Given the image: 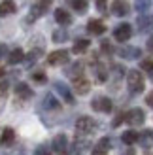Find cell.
<instances>
[{
	"label": "cell",
	"mask_w": 153,
	"mask_h": 155,
	"mask_svg": "<svg viewBox=\"0 0 153 155\" xmlns=\"http://www.w3.org/2000/svg\"><path fill=\"white\" fill-rule=\"evenodd\" d=\"M127 85H129V91L132 95H138V93L144 91V76L140 70H129L127 74Z\"/></svg>",
	"instance_id": "1"
},
{
	"label": "cell",
	"mask_w": 153,
	"mask_h": 155,
	"mask_svg": "<svg viewBox=\"0 0 153 155\" xmlns=\"http://www.w3.org/2000/svg\"><path fill=\"white\" fill-rule=\"evenodd\" d=\"M96 129V121L93 117H87V115H81V117L76 121V130L80 134H91Z\"/></svg>",
	"instance_id": "2"
},
{
	"label": "cell",
	"mask_w": 153,
	"mask_h": 155,
	"mask_svg": "<svg viewBox=\"0 0 153 155\" xmlns=\"http://www.w3.org/2000/svg\"><path fill=\"white\" fill-rule=\"evenodd\" d=\"M125 121L132 127H140V125H144V121H146V114H144L142 108H132V110L127 112Z\"/></svg>",
	"instance_id": "3"
},
{
	"label": "cell",
	"mask_w": 153,
	"mask_h": 155,
	"mask_svg": "<svg viewBox=\"0 0 153 155\" xmlns=\"http://www.w3.org/2000/svg\"><path fill=\"white\" fill-rule=\"evenodd\" d=\"M49 6H51V0H36V2L32 4V8H30L28 21H34L38 17H42V15L49 10Z\"/></svg>",
	"instance_id": "4"
},
{
	"label": "cell",
	"mask_w": 153,
	"mask_h": 155,
	"mask_svg": "<svg viewBox=\"0 0 153 155\" xmlns=\"http://www.w3.org/2000/svg\"><path fill=\"white\" fill-rule=\"evenodd\" d=\"M68 51L66 49H57V51H53V53H49V57H47V63L51 64V66H63V64H66L68 63Z\"/></svg>",
	"instance_id": "5"
},
{
	"label": "cell",
	"mask_w": 153,
	"mask_h": 155,
	"mask_svg": "<svg viewBox=\"0 0 153 155\" xmlns=\"http://www.w3.org/2000/svg\"><path fill=\"white\" fill-rule=\"evenodd\" d=\"M131 36H132V27L129 25V23H121V25H117L116 30H113V38H116L117 42H127Z\"/></svg>",
	"instance_id": "6"
},
{
	"label": "cell",
	"mask_w": 153,
	"mask_h": 155,
	"mask_svg": "<svg viewBox=\"0 0 153 155\" xmlns=\"http://www.w3.org/2000/svg\"><path fill=\"white\" fill-rule=\"evenodd\" d=\"M53 87H55V91L59 93L60 97H63L64 102H68V104H74V102H76L72 91H70V87H68L66 83H63V81H55V83H53Z\"/></svg>",
	"instance_id": "7"
},
{
	"label": "cell",
	"mask_w": 153,
	"mask_h": 155,
	"mask_svg": "<svg viewBox=\"0 0 153 155\" xmlns=\"http://www.w3.org/2000/svg\"><path fill=\"white\" fill-rule=\"evenodd\" d=\"M91 106H93V110H96V112H104V114L112 112V108H113L112 100H110L108 97H96L93 102H91Z\"/></svg>",
	"instance_id": "8"
},
{
	"label": "cell",
	"mask_w": 153,
	"mask_h": 155,
	"mask_svg": "<svg viewBox=\"0 0 153 155\" xmlns=\"http://www.w3.org/2000/svg\"><path fill=\"white\" fill-rule=\"evenodd\" d=\"M138 144L146 151H149L153 148V130L151 129H146V130H142V133L138 134Z\"/></svg>",
	"instance_id": "9"
},
{
	"label": "cell",
	"mask_w": 153,
	"mask_h": 155,
	"mask_svg": "<svg viewBox=\"0 0 153 155\" xmlns=\"http://www.w3.org/2000/svg\"><path fill=\"white\" fill-rule=\"evenodd\" d=\"M74 91L78 93V95H87V93L91 91V83H89L83 76L74 78Z\"/></svg>",
	"instance_id": "10"
},
{
	"label": "cell",
	"mask_w": 153,
	"mask_h": 155,
	"mask_svg": "<svg viewBox=\"0 0 153 155\" xmlns=\"http://www.w3.org/2000/svg\"><path fill=\"white\" fill-rule=\"evenodd\" d=\"M112 13L117 15V17H125L129 13V2L127 0H116V2L112 4Z\"/></svg>",
	"instance_id": "11"
},
{
	"label": "cell",
	"mask_w": 153,
	"mask_h": 155,
	"mask_svg": "<svg viewBox=\"0 0 153 155\" xmlns=\"http://www.w3.org/2000/svg\"><path fill=\"white\" fill-rule=\"evenodd\" d=\"M89 146H91L89 140H81V138H78V140H74L72 148H70V155H83Z\"/></svg>",
	"instance_id": "12"
},
{
	"label": "cell",
	"mask_w": 153,
	"mask_h": 155,
	"mask_svg": "<svg viewBox=\"0 0 153 155\" xmlns=\"http://www.w3.org/2000/svg\"><path fill=\"white\" fill-rule=\"evenodd\" d=\"M136 23H138L140 32H148V30H153V15H146V13H142Z\"/></svg>",
	"instance_id": "13"
},
{
	"label": "cell",
	"mask_w": 153,
	"mask_h": 155,
	"mask_svg": "<svg viewBox=\"0 0 153 155\" xmlns=\"http://www.w3.org/2000/svg\"><path fill=\"white\" fill-rule=\"evenodd\" d=\"M87 30L91 34H95V36H100V34L106 32V25L102 21H98V19H91L89 25H87Z\"/></svg>",
	"instance_id": "14"
},
{
	"label": "cell",
	"mask_w": 153,
	"mask_h": 155,
	"mask_svg": "<svg viewBox=\"0 0 153 155\" xmlns=\"http://www.w3.org/2000/svg\"><path fill=\"white\" fill-rule=\"evenodd\" d=\"M119 55L123 57V59H129V61H134V59H138L142 57V51L138 48H131V45H127V48L123 49H119Z\"/></svg>",
	"instance_id": "15"
},
{
	"label": "cell",
	"mask_w": 153,
	"mask_h": 155,
	"mask_svg": "<svg viewBox=\"0 0 153 155\" xmlns=\"http://www.w3.org/2000/svg\"><path fill=\"white\" fill-rule=\"evenodd\" d=\"M68 148V138L64 134H57L55 140H53V150H55L57 153H64Z\"/></svg>",
	"instance_id": "16"
},
{
	"label": "cell",
	"mask_w": 153,
	"mask_h": 155,
	"mask_svg": "<svg viewBox=\"0 0 153 155\" xmlns=\"http://www.w3.org/2000/svg\"><path fill=\"white\" fill-rule=\"evenodd\" d=\"M55 21L59 23V25H70L72 23V15L68 13L66 10H63V8H59V10H55Z\"/></svg>",
	"instance_id": "17"
},
{
	"label": "cell",
	"mask_w": 153,
	"mask_h": 155,
	"mask_svg": "<svg viewBox=\"0 0 153 155\" xmlns=\"http://www.w3.org/2000/svg\"><path fill=\"white\" fill-rule=\"evenodd\" d=\"M17 12V8H15V2L13 0H2L0 2V15H11V13H15Z\"/></svg>",
	"instance_id": "18"
},
{
	"label": "cell",
	"mask_w": 153,
	"mask_h": 155,
	"mask_svg": "<svg viewBox=\"0 0 153 155\" xmlns=\"http://www.w3.org/2000/svg\"><path fill=\"white\" fill-rule=\"evenodd\" d=\"M15 93H17V97H19L21 100H28V98H32V89H30L27 83H19L17 87H15Z\"/></svg>",
	"instance_id": "19"
},
{
	"label": "cell",
	"mask_w": 153,
	"mask_h": 155,
	"mask_svg": "<svg viewBox=\"0 0 153 155\" xmlns=\"http://www.w3.org/2000/svg\"><path fill=\"white\" fill-rule=\"evenodd\" d=\"M13 140H15V133H13V129H4L2 130V134H0V146H10V144H13Z\"/></svg>",
	"instance_id": "20"
},
{
	"label": "cell",
	"mask_w": 153,
	"mask_h": 155,
	"mask_svg": "<svg viewBox=\"0 0 153 155\" xmlns=\"http://www.w3.org/2000/svg\"><path fill=\"white\" fill-rule=\"evenodd\" d=\"M23 59H25V53H23L21 48L11 49L10 53H8V63H10V64H17V63H21Z\"/></svg>",
	"instance_id": "21"
},
{
	"label": "cell",
	"mask_w": 153,
	"mask_h": 155,
	"mask_svg": "<svg viewBox=\"0 0 153 155\" xmlns=\"http://www.w3.org/2000/svg\"><path fill=\"white\" fill-rule=\"evenodd\" d=\"M42 106L45 108V110H59L60 108V104L57 102V98L51 95V93H47V95L44 97V102H42Z\"/></svg>",
	"instance_id": "22"
},
{
	"label": "cell",
	"mask_w": 153,
	"mask_h": 155,
	"mask_svg": "<svg viewBox=\"0 0 153 155\" xmlns=\"http://www.w3.org/2000/svg\"><path fill=\"white\" fill-rule=\"evenodd\" d=\"M108 150H110V138H102L93 150V155H108Z\"/></svg>",
	"instance_id": "23"
},
{
	"label": "cell",
	"mask_w": 153,
	"mask_h": 155,
	"mask_svg": "<svg viewBox=\"0 0 153 155\" xmlns=\"http://www.w3.org/2000/svg\"><path fill=\"white\" fill-rule=\"evenodd\" d=\"M89 45H91V42H89V40H78V42L74 44L72 51L76 53V55H81V53H85V51L89 49Z\"/></svg>",
	"instance_id": "24"
},
{
	"label": "cell",
	"mask_w": 153,
	"mask_h": 155,
	"mask_svg": "<svg viewBox=\"0 0 153 155\" xmlns=\"http://www.w3.org/2000/svg\"><path fill=\"white\" fill-rule=\"evenodd\" d=\"M153 4V0H134V10L140 13H146Z\"/></svg>",
	"instance_id": "25"
},
{
	"label": "cell",
	"mask_w": 153,
	"mask_h": 155,
	"mask_svg": "<svg viewBox=\"0 0 153 155\" xmlns=\"http://www.w3.org/2000/svg\"><path fill=\"white\" fill-rule=\"evenodd\" d=\"M121 140H123L127 146H132L134 142H138V133H134V130H127V133H123Z\"/></svg>",
	"instance_id": "26"
},
{
	"label": "cell",
	"mask_w": 153,
	"mask_h": 155,
	"mask_svg": "<svg viewBox=\"0 0 153 155\" xmlns=\"http://www.w3.org/2000/svg\"><path fill=\"white\" fill-rule=\"evenodd\" d=\"M95 78H96V81H100V83L108 80V72H106V68L102 64H96L95 66Z\"/></svg>",
	"instance_id": "27"
},
{
	"label": "cell",
	"mask_w": 153,
	"mask_h": 155,
	"mask_svg": "<svg viewBox=\"0 0 153 155\" xmlns=\"http://www.w3.org/2000/svg\"><path fill=\"white\" fill-rule=\"evenodd\" d=\"M70 6L78 13H85L87 12V0H70Z\"/></svg>",
	"instance_id": "28"
},
{
	"label": "cell",
	"mask_w": 153,
	"mask_h": 155,
	"mask_svg": "<svg viewBox=\"0 0 153 155\" xmlns=\"http://www.w3.org/2000/svg\"><path fill=\"white\" fill-rule=\"evenodd\" d=\"M81 70H83V64H81V63H76V64H74V66H72V68H70V70H68L66 74L70 76V78H80Z\"/></svg>",
	"instance_id": "29"
},
{
	"label": "cell",
	"mask_w": 153,
	"mask_h": 155,
	"mask_svg": "<svg viewBox=\"0 0 153 155\" xmlns=\"http://www.w3.org/2000/svg\"><path fill=\"white\" fill-rule=\"evenodd\" d=\"M66 38H68L66 30H55V32H53V40L55 42H66Z\"/></svg>",
	"instance_id": "30"
},
{
	"label": "cell",
	"mask_w": 153,
	"mask_h": 155,
	"mask_svg": "<svg viewBox=\"0 0 153 155\" xmlns=\"http://www.w3.org/2000/svg\"><path fill=\"white\" fill-rule=\"evenodd\" d=\"M40 53H42V49H38V51H32V53H30V55H28V59L25 61V63H27V66H30V64L34 63V61H38V57H40Z\"/></svg>",
	"instance_id": "31"
},
{
	"label": "cell",
	"mask_w": 153,
	"mask_h": 155,
	"mask_svg": "<svg viewBox=\"0 0 153 155\" xmlns=\"http://www.w3.org/2000/svg\"><path fill=\"white\" fill-rule=\"evenodd\" d=\"M95 6L98 12H106V8H108V0H95Z\"/></svg>",
	"instance_id": "32"
},
{
	"label": "cell",
	"mask_w": 153,
	"mask_h": 155,
	"mask_svg": "<svg viewBox=\"0 0 153 155\" xmlns=\"http://www.w3.org/2000/svg\"><path fill=\"white\" fill-rule=\"evenodd\" d=\"M32 80L38 81V83H45V80H47V78H45L44 72H34V74H32Z\"/></svg>",
	"instance_id": "33"
},
{
	"label": "cell",
	"mask_w": 153,
	"mask_h": 155,
	"mask_svg": "<svg viewBox=\"0 0 153 155\" xmlns=\"http://www.w3.org/2000/svg\"><path fill=\"white\" fill-rule=\"evenodd\" d=\"M100 48H102V51H104V53H108V55H112V53H113V48L110 45V42H102Z\"/></svg>",
	"instance_id": "34"
},
{
	"label": "cell",
	"mask_w": 153,
	"mask_h": 155,
	"mask_svg": "<svg viewBox=\"0 0 153 155\" xmlns=\"http://www.w3.org/2000/svg\"><path fill=\"white\" fill-rule=\"evenodd\" d=\"M123 72H125V70H123V66H119V64H116V66H113V76H116L117 80H119L121 76H123Z\"/></svg>",
	"instance_id": "35"
},
{
	"label": "cell",
	"mask_w": 153,
	"mask_h": 155,
	"mask_svg": "<svg viewBox=\"0 0 153 155\" xmlns=\"http://www.w3.org/2000/svg\"><path fill=\"white\" fill-rule=\"evenodd\" d=\"M153 68V61H142V70H151Z\"/></svg>",
	"instance_id": "36"
},
{
	"label": "cell",
	"mask_w": 153,
	"mask_h": 155,
	"mask_svg": "<svg viewBox=\"0 0 153 155\" xmlns=\"http://www.w3.org/2000/svg\"><path fill=\"white\" fill-rule=\"evenodd\" d=\"M6 93H8V81H0V95H6Z\"/></svg>",
	"instance_id": "37"
},
{
	"label": "cell",
	"mask_w": 153,
	"mask_h": 155,
	"mask_svg": "<svg viewBox=\"0 0 153 155\" xmlns=\"http://www.w3.org/2000/svg\"><path fill=\"white\" fill-rule=\"evenodd\" d=\"M123 117H125V115H123V114H119L117 117L113 119V123H112V125H113V127H117V125H121V121H123Z\"/></svg>",
	"instance_id": "38"
},
{
	"label": "cell",
	"mask_w": 153,
	"mask_h": 155,
	"mask_svg": "<svg viewBox=\"0 0 153 155\" xmlns=\"http://www.w3.org/2000/svg\"><path fill=\"white\" fill-rule=\"evenodd\" d=\"M6 55H8V48H6L4 44H0V59L6 57Z\"/></svg>",
	"instance_id": "39"
},
{
	"label": "cell",
	"mask_w": 153,
	"mask_h": 155,
	"mask_svg": "<svg viewBox=\"0 0 153 155\" xmlns=\"http://www.w3.org/2000/svg\"><path fill=\"white\" fill-rule=\"evenodd\" d=\"M146 102H148V106H149V108H153V91L146 97Z\"/></svg>",
	"instance_id": "40"
},
{
	"label": "cell",
	"mask_w": 153,
	"mask_h": 155,
	"mask_svg": "<svg viewBox=\"0 0 153 155\" xmlns=\"http://www.w3.org/2000/svg\"><path fill=\"white\" fill-rule=\"evenodd\" d=\"M148 51H149V53H153V36L148 40Z\"/></svg>",
	"instance_id": "41"
},
{
	"label": "cell",
	"mask_w": 153,
	"mask_h": 155,
	"mask_svg": "<svg viewBox=\"0 0 153 155\" xmlns=\"http://www.w3.org/2000/svg\"><path fill=\"white\" fill-rule=\"evenodd\" d=\"M148 74H149V80H151V81H153V68H151V70H149V72H148Z\"/></svg>",
	"instance_id": "42"
},
{
	"label": "cell",
	"mask_w": 153,
	"mask_h": 155,
	"mask_svg": "<svg viewBox=\"0 0 153 155\" xmlns=\"http://www.w3.org/2000/svg\"><path fill=\"white\" fill-rule=\"evenodd\" d=\"M125 155H134V150H129V151H127Z\"/></svg>",
	"instance_id": "43"
},
{
	"label": "cell",
	"mask_w": 153,
	"mask_h": 155,
	"mask_svg": "<svg viewBox=\"0 0 153 155\" xmlns=\"http://www.w3.org/2000/svg\"><path fill=\"white\" fill-rule=\"evenodd\" d=\"M2 76H4V68H2V66H0V78H2Z\"/></svg>",
	"instance_id": "44"
}]
</instances>
